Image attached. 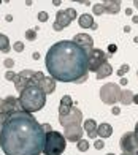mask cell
Returning a JSON list of instances; mask_svg holds the SVG:
<instances>
[{"label": "cell", "mask_w": 138, "mask_h": 155, "mask_svg": "<svg viewBox=\"0 0 138 155\" xmlns=\"http://www.w3.org/2000/svg\"><path fill=\"white\" fill-rule=\"evenodd\" d=\"M108 51H109V54H114L116 51H118V46H116V45H109L108 46Z\"/></svg>", "instance_id": "obj_31"}, {"label": "cell", "mask_w": 138, "mask_h": 155, "mask_svg": "<svg viewBox=\"0 0 138 155\" xmlns=\"http://www.w3.org/2000/svg\"><path fill=\"white\" fill-rule=\"evenodd\" d=\"M2 2H3V0H0V5H2Z\"/></svg>", "instance_id": "obj_45"}, {"label": "cell", "mask_w": 138, "mask_h": 155, "mask_svg": "<svg viewBox=\"0 0 138 155\" xmlns=\"http://www.w3.org/2000/svg\"><path fill=\"white\" fill-rule=\"evenodd\" d=\"M135 138H136V141H138V122H136V125H135Z\"/></svg>", "instance_id": "obj_35"}, {"label": "cell", "mask_w": 138, "mask_h": 155, "mask_svg": "<svg viewBox=\"0 0 138 155\" xmlns=\"http://www.w3.org/2000/svg\"><path fill=\"white\" fill-rule=\"evenodd\" d=\"M19 103L24 111L37 112L46 104V92L33 79L29 86L24 87V90L19 92Z\"/></svg>", "instance_id": "obj_3"}, {"label": "cell", "mask_w": 138, "mask_h": 155, "mask_svg": "<svg viewBox=\"0 0 138 155\" xmlns=\"http://www.w3.org/2000/svg\"><path fill=\"white\" fill-rule=\"evenodd\" d=\"M3 65H5L6 68H13V65H15V60H13V59H5V60H3Z\"/></svg>", "instance_id": "obj_29"}, {"label": "cell", "mask_w": 138, "mask_h": 155, "mask_svg": "<svg viewBox=\"0 0 138 155\" xmlns=\"http://www.w3.org/2000/svg\"><path fill=\"white\" fill-rule=\"evenodd\" d=\"M129 70H130V67L127 65V63H124V65H121V68L118 70V76L119 78H124V76H126V73H129Z\"/></svg>", "instance_id": "obj_24"}, {"label": "cell", "mask_w": 138, "mask_h": 155, "mask_svg": "<svg viewBox=\"0 0 138 155\" xmlns=\"http://www.w3.org/2000/svg\"><path fill=\"white\" fill-rule=\"evenodd\" d=\"M82 133H84V128H81V125H72L64 128L65 139L72 141V143H78L79 139H82Z\"/></svg>", "instance_id": "obj_12"}, {"label": "cell", "mask_w": 138, "mask_h": 155, "mask_svg": "<svg viewBox=\"0 0 138 155\" xmlns=\"http://www.w3.org/2000/svg\"><path fill=\"white\" fill-rule=\"evenodd\" d=\"M60 104H65V106H73V100L70 95H64L60 98Z\"/></svg>", "instance_id": "obj_23"}, {"label": "cell", "mask_w": 138, "mask_h": 155, "mask_svg": "<svg viewBox=\"0 0 138 155\" xmlns=\"http://www.w3.org/2000/svg\"><path fill=\"white\" fill-rule=\"evenodd\" d=\"M136 79H138V71H136Z\"/></svg>", "instance_id": "obj_44"}, {"label": "cell", "mask_w": 138, "mask_h": 155, "mask_svg": "<svg viewBox=\"0 0 138 155\" xmlns=\"http://www.w3.org/2000/svg\"><path fill=\"white\" fill-rule=\"evenodd\" d=\"M109 54L103 52L102 49H92L91 52L87 54V67L89 71H97V70L103 65V63L108 62Z\"/></svg>", "instance_id": "obj_8"}, {"label": "cell", "mask_w": 138, "mask_h": 155, "mask_svg": "<svg viewBox=\"0 0 138 155\" xmlns=\"http://www.w3.org/2000/svg\"><path fill=\"white\" fill-rule=\"evenodd\" d=\"M78 24H79V27H82V29H92V30H97V24L94 22V18H92V15H81L79 16V19H78Z\"/></svg>", "instance_id": "obj_15"}, {"label": "cell", "mask_w": 138, "mask_h": 155, "mask_svg": "<svg viewBox=\"0 0 138 155\" xmlns=\"http://www.w3.org/2000/svg\"><path fill=\"white\" fill-rule=\"evenodd\" d=\"M97 133H99V136L103 138V139H105V138H109V136L113 135V127L109 125V124H106V122H105V124H100Z\"/></svg>", "instance_id": "obj_17"}, {"label": "cell", "mask_w": 138, "mask_h": 155, "mask_svg": "<svg viewBox=\"0 0 138 155\" xmlns=\"http://www.w3.org/2000/svg\"><path fill=\"white\" fill-rule=\"evenodd\" d=\"M122 155H129V153H122Z\"/></svg>", "instance_id": "obj_46"}, {"label": "cell", "mask_w": 138, "mask_h": 155, "mask_svg": "<svg viewBox=\"0 0 138 155\" xmlns=\"http://www.w3.org/2000/svg\"><path fill=\"white\" fill-rule=\"evenodd\" d=\"M33 79H35V82L46 92V95H48V94H52L54 90H56V79H54L52 76L46 78L41 71H35V74H33Z\"/></svg>", "instance_id": "obj_10"}, {"label": "cell", "mask_w": 138, "mask_h": 155, "mask_svg": "<svg viewBox=\"0 0 138 155\" xmlns=\"http://www.w3.org/2000/svg\"><path fill=\"white\" fill-rule=\"evenodd\" d=\"M133 6H135V8L138 10V0H133Z\"/></svg>", "instance_id": "obj_41"}, {"label": "cell", "mask_w": 138, "mask_h": 155, "mask_svg": "<svg viewBox=\"0 0 138 155\" xmlns=\"http://www.w3.org/2000/svg\"><path fill=\"white\" fill-rule=\"evenodd\" d=\"M119 103H122V104H132L133 103V92H130V90H121Z\"/></svg>", "instance_id": "obj_19"}, {"label": "cell", "mask_w": 138, "mask_h": 155, "mask_svg": "<svg viewBox=\"0 0 138 155\" xmlns=\"http://www.w3.org/2000/svg\"><path fill=\"white\" fill-rule=\"evenodd\" d=\"M95 73H97V79H103V78H108L109 74L113 73V67L106 62V63H103V65H102Z\"/></svg>", "instance_id": "obj_18"}, {"label": "cell", "mask_w": 138, "mask_h": 155, "mask_svg": "<svg viewBox=\"0 0 138 155\" xmlns=\"http://www.w3.org/2000/svg\"><path fill=\"white\" fill-rule=\"evenodd\" d=\"M65 147H67V139L62 133H59L56 130L46 131L43 155H62Z\"/></svg>", "instance_id": "obj_4"}, {"label": "cell", "mask_w": 138, "mask_h": 155, "mask_svg": "<svg viewBox=\"0 0 138 155\" xmlns=\"http://www.w3.org/2000/svg\"><path fill=\"white\" fill-rule=\"evenodd\" d=\"M127 82H129L127 78H121V84H122V86H127Z\"/></svg>", "instance_id": "obj_34"}, {"label": "cell", "mask_w": 138, "mask_h": 155, "mask_svg": "<svg viewBox=\"0 0 138 155\" xmlns=\"http://www.w3.org/2000/svg\"><path fill=\"white\" fill-rule=\"evenodd\" d=\"M32 57L35 59V60H38V59H40V54H38V52H33V55H32Z\"/></svg>", "instance_id": "obj_36"}, {"label": "cell", "mask_w": 138, "mask_h": 155, "mask_svg": "<svg viewBox=\"0 0 138 155\" xmlns=\"http://www.w3.org/2000/svg\"><path fill=\"white\" fill-rule=\"evenodd\" d=\"M10 49H11V46H10L8 37L3 35V33H0V51L2 52H10Z\"/></svg>", "instance_id": "obj_20"}, {"label": "cell", "mask_w": 138, "mask_h": 155, "mask_svg": "<svg viewBox=\"0 0 138 155\" xmlns=\"http://www.w3.org/2000/svg\"><path fill=\"white\" fill-rule=\"evenodd\" d=\"M13 49H15L16 52H22L24 51V43L22 41H16V43L13 45Z\"/></svg>", "instance_id": "obj_26"}, {"label": "cell", "mask_w": 138, "mask_h": 155, "mask_svg": "<svg viewBox=\"0 0 138 155\" xmlns=\"http://www.w3.org/2000/svg\"><path fill=\"white\" fill-rule=\"evenodd\" d=\"M94 146H95V149H97V150H100V149H103V147H105V143L99 139V141H95V144H94Z\"/></svg>", "instance_id": "obj_30"}, {"label": "cell", "mask_w": 138, "mask_h": 155, "mask_svg": "<svg viewBox=\"0 0 138 155\" xmlns=\"http://www.w3.org/2000/svg\"><path fill=\"white\" fill-rule=\"evenodd\" d=\"M45 139L43 124L21 108L5 117L0 130V149L5 155H41Z\"/></svg>", "instance_id": "obj_1"}, {"label": "cell", "mask_w": 138, "mask_h": 155, "mask_svg": "<svg viewBox=\"0 0 138 155\" xmlns=\"http://www.w3.org/2000/svg\"><path fill=\"white\" fill-rule=\"evenodd\" d=\"M76 147H78L79 152H87L89 150V143H87L86 139H79L78 143H76Z\"/></svg>", "instance_id": "obj_21"}, {"label": "cell", "mask_w": 138, "mask_h": 155, "mask_svg": "<svg viewBox=\"0 0 138 155\" xmlns=\"http://www.w3.org/2000/svg\"><path fill=\"white\" fill-rule=\"evenodd\" d=\"M82 114L76 106H65L59 104V124L64 127H72V125H81Z\"/></svg>", "instance_id": "obj_5"}, {"label": "cell", "mask_w": 138, "mask_h": 155, "mask_svg": "<svg viewBox=\"0 0 138 155\" xmlns=\"http://www.w3.org/2000/svg\"><path fill=\"white\" fill-rule=\"evenodd\" d=\"M5 79H6V81H15V79H16V73H13V71H6Z\"/></svg>", "instance_id": "obj_28"}, {"label": "cell", "mask_w": 138, "mask_h": 155, "mask_svg": "<svg viewBox=\"0 0 138 155\" xmlns=\"http://www.w3.org/2000/svg\"><path fill=\"white\" fill-rule=\"evenodd\" d=\"M38 21H40V22H46V21H48V13L46 11H40L38 13Z\"/></svg>", "instance_id": "obj_27"}, {"label": "cell", "mask_w": 138, "mask_h": 155, "mask_svg": "<svg viewBox=\"0 0 138 155\" xmlns=\"http://www.w3.org/2000/svg\"><path fill=\"white\" fill-rule=\"evenodd\" d=\"M132 21H133L135 24H138V16H133V18H132Z\"/></svg>", "instance_id": "obj_40"}, {"label": "cell", "mask_w": 138, "mask_h": 155, "mask_svg": "<svg viewBox=\"0 0 138 155\" xmlns=\"http://www.w3.org/2000/svg\"><path fill=\"white\" fill-rule=\"evenodd\" d=\"M119 146H121L122 153L138 155V141H136V138H135V133H133V131L124 133V135L121 136Z\"/></svg>", "instance_id": "obj_9"}, {"label": "cell", "mask_w": 138, "mask_h": 155, "mask_svg": "<svg viewBox=\"0 0 138 155\" xmlns=\"http://www.w3.org/2000/svg\"><path fill=\"white\" fill-rule=\"evenodd\" d=\"M121 97V87L114 82H108L100 89V100L105 104H114L119 101Z\"/></svg>", "instance_id": "obj_6"}, {"label": "cell", "mask_w": 138, "mask_h": 155, "mask_svg": "<svg viewBox=\"0 0 138 155\" xmlns=\"http://www.w3.org/2000/svg\"><path fill=\"white\" fill-rule=\"evenodd\" d=\"M73 41L84 49L86 54H89L94 49V40H92V37H89L87 33H76L73 37Z\"/></svg>", "instance_id": "obj_13"}, {"label": "cell", "mask_w": 138, "mask_h": 155, "mask_svg": "<svg viewBox=\"0 0 138 155\" xmlns=\"http://www.w3.org/2000/svg\"><path fill=\"white\" fill-rule=\"evenodd\" d=\"M126 15H132V8H127L126 10Z\"/></svg>", "instance_id": "obj_39"}, {"label": "cell", "mask_w": 138, "mask_h": 155, "mask_svg": "<svg viewBox=\"0 0 138 155\" xmlns=\"http://www.w3.org/2000/svg\"><path fill=\"white\" fill-rule=\"evenodd\" d=\"M108 15H118L121 10V0H102L100 2Z\"/></svg>", "instance_id": "obj_14"}, {"label": "cell", "mask_w": 138, "mask_h": 155, "mask_svg": "<svg viewBox=\"0 0 138 155\" xmlns=\"http://www.w3.org/2000/svg\"><path fill=\"white\" fill-rule=\"evenodd\" d=\"M72 2H79V3H86V0H72Z\"/></svg>", "instance_id": "obj_42"}, {"label": "cell", "mask_w": 138, "mask_h": 155, "mask_svg": "<svg viewBox=\"0 0 138 155\" xmlns=\"http://www.w3.org/2000/svg\"><path fill=\"white\" fill-rule=\"evenodd\" d=\"M76 10L75 8H67V10H59L56 13V21H54L52 24V29L56 32H60L64 30L65 27H68V24L72 22V21L76 18Z\"/></svg>", "instance_id": "obj_7"}, {"label": "cell", "mask_w": 138, "mask_h": 155, "mask_svg": "<svg viewBox=\"0 0 138 155\" xmlns=\"http://www.w3.org/2000/svg\"><path fill=\"white\" fill-rule=\"evenodd\" d=\"M92 11H94V15L100 16V15H103V13H105V8H103L102 3H95V5L92 6Z\"/></svg>", "instance_id": "obj_22"}, {"label": "cell", "mask_w": 138, "mask_h": 155, "mask_svg": "<svg viewBox=\"0 0 138 155\" xmlns=\"http://www.w3.org/2000/svg\"><path fill=\"white\" fill-rule=\"evenodd\" d=\"M82 128H84V131H87V136L91 139L99 136V133H97L99 125H97V122H95L94 119H87V120L84 122V127H82Z\"/></svg>", "instance_id": "obj_16"}, {"label": "cell", "mask_w": 138, "mask_h": 155, "mask_svg": "<svg viewBox=\"0 0 138 155\" xmlns=\"http://www.w3.org/2000/svg\"><path fill=\"white\" fill-rule=\"evenodd\" d=\"M52 3L56 5V6H59V5H60V0H52Z\"/></svg>", "instance_id": "obj_38"}, {"label": "cell", "mask_w": 138, "mask_h": 155, "mask_svg": "<svg viewBox=\"0 0 138 155\" xmlns=\"http://www.w3.org/2000/svg\"><path fill=\"white\" fill-rule=\"evenodd\" d=\"M33 74H35V71H32V70H24V71H21L16 74V79L13 81L16 86V90H24L25 86H29V84L33 81Z\"/></svg>", "instance_id": "obj_11"}, {"label": "cell", "mask_w": 138, "mask_h": 155, "mask_svg": "<svg viewBox=\"0 0 138 155\" xmlns=\"http://www.w3.org/2000/svg\"><path fill=\"white\" fill-rule=\"evenodd\" d=\"M111 112H113V114H114V116H118V114H119V112H121V108H119V106H113V109H111Z\"/></svg>", "instance_id": "obj_32"}, {"label": "cell", "mask_w": 138, "mask_h": 155, "mask_svg": "<svg viewBox=\"0 0 138 155\" xmlns=\"http://www.w3.org/2000/svg\"><path fill=\"white\" fill-rule=\"evenodd\" d=\"M106 155H114V153H106Z\"/></svg>", "instance_id": "obj_43"}, {"label": "cell", "mask_w": 138, "mask_h": 155, "mask_svg": "<svg viewBox=\"0 0 138 155\" xmlns=\"http://www.w3.org/2000/svg\"><path fill=\"white\" fill-rule=\"evenodd\" d=\"M45 65L56 81L82 84L87 79V54L75 41L54 43L46 52Z\"/></svg>", "instance_id": "obj_2"}, {"label": "cell", "mask_w": 138, "mask_h": 155, "mask_svg": "<svg viewBox=\"0 0 138 155\" xmlns=\"http://www.w3.org/2000/svg\"><path fill=\"white\" fill-rule=\"evenodd\" d=\"M43 128H45V131H49V130H52V127L49 124H43Z\"/></svg>", "instance_id": "obj_33"}, {"label": "cell", "mask_w": 138, "mask_h": 155, "mask_svg": "<svg viewBox=\"0 0 138 155\" xmlns=\"http://www.w3.org/2000/svg\"><path fill=\"white\" fill-rule=\"evenodd\" d=\"M25 38H27V40H32V41H33V40L37 38V32L33 30V29H29V30L25 32Z\"/></svg>", "instance_id": "obj_25"}, {"label": "cell", "mask_w": 138, "mask_h": 155, "mask_svg": "<svg viewBox=\"0 0 138 155\" xmlns=\"http://www.w3.org/2000/svg\"><path fill=\"white\" fill-rule=\"evenodd\" d=\"M133 103L138 104V95H135V94H133Z\"/></svg>", "instance_id": "obj_37"}]
</instances>
